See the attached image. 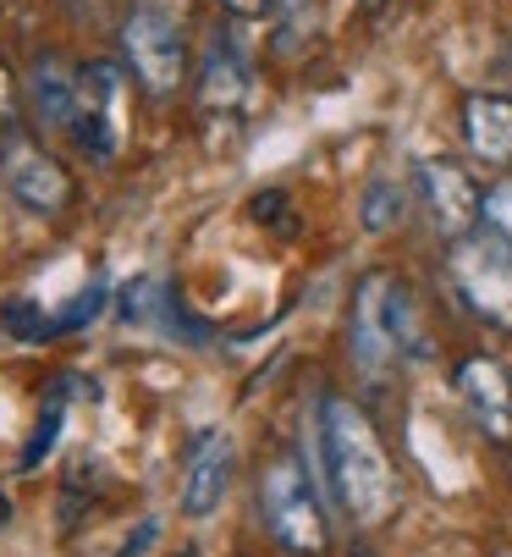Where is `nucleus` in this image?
<instances>
[{"label": "nucleus", "mask_w": 512, "mask_h": 557, "mask_svg": "<svg viewBox=\"0 0 512 557\" xmlns=\"http://www.w3.org/2000/svg\"><path fill=\"white\" fill-rule=\"evenodd\" d=\"M12 133V72H7V61H0V138Z\"/></svg>", "instance_id": "aec40b11"}, {"label": "nucleus", "mask_w": 512, "mask_h": 557, "mask_svg": "<svg viewBox=\"0 0 512 557\" xmlns=\"http://www.w3.org/2000/svg\"><path fill=\"white\" fill-rule=\"evenodd\" d=\"M419 199H424V210H430V221H436V232L441 237H469V232H479V188L469 183V172L463 166H452V161H419Z\"/></svg>", "instance_id": "9d476101"}, {"label": "nucleus", "mask_w": 512, "mask_h": 557, "mask_svg": "<svg viewBox=\"0 0 512 557\" xmlns=\"http://www.w3.org/2000/svg\"><path fill=\"white\" fill-rule=\"evenodd\" d=\"M402 210H408V194L391 183V177H375L370 188H364V205H359V221H364V232H391L397 221H402Z\"/></svg>", "instance_id": "4468645a"}, {"label": "nucleus", "mask_w": 512, "mask_h": 557, "mask_svg": "<svg viewBox=\"0 0 512 557\" xmlns=\"http://www.w3.org/2000/svg\"><path fill=\"white\" fill-rule=\"evenodd\" d=\"M122 55L133 66V77L149 95H171L188 72V39H183V17H160V12H127L122 23Z\"/></svg>", "instance_id": "39448f33"}, {"label": "nucleus", "mask_w": 512, "mask_h": 557, "mask_svg": "<svg viewBox=\"0 0 512 557\" xmlns=\"http://www.w3.org/2000/svg\"><path fill=\"white\" fill-rule=\"evenodd\" d=\"M61 425H66V397H61V381L50 386V409L39 414V425H34V442H28V453H23V469H39L50 453H55V442H61Z\"/></svg>", "instance_id": "2eb2a0df"}, {"label": "nucleus", "mask_w": 512, "mask_h": 557, "mask_svg": "<svg viewBox=\"0 0 512 557\" xmlns=\"http://www.w3.org/2000/svg\"><path fill=\"white\" fill-rule=\"evenodd\" d=\"M507 469H512V453H507Z\"/></svg>", "instance_id": "b1692460"}, {"label": "nucleus", "mask_w": 512, "mask_h": 557, "mask_svg": "<svg viewBox=\"0 0 512 557\" xmlns=\"http://www.w3.org/2000/svg\"><path fill=\"white\" fill-rule=\"evenodd\" d=\"M232 469H237V447L226 431H199L183 453V513L188 519H210L226 492H232Z\"/></svg>", "instance_id": "1a4fd4ad"}, {"label": "nucleus", "mask_w": 512, "mask_h": 557, "mask_svg": "<svg viewBox=\"0 0 512 557\" xmlns=\"http://www.w3.org/2000/svg\"><path fill=\"white\" fill-rule=\"evenodd\" d=\"M12 513H17V508H12V497H7V492H0V530H7V524H12Z\"/></svg>", "instance_id": "5701e85b"}, {"label": "nucleus", "mask_w": 512, "mask_h": 557, "mask_svg": "<svg viewBox=\"0 0 512 557\" xmlns=\"http://www.w3.org/2000/svg\"><path fill=\"white\" fill-rule=\"evenodd\" d=\"M447 276H452V287L469 304L474 321L512 332V237H501L490 226L458 237L447 255Z\"/></svg>", "instance_id": "7ed1b4c3"}, {"label": "nucleus", "mask_w": 512, "mask_h": 557, "mask_svg": "<svg viewBox=\"0 0 512 557\" xmlns=\"http://www.w3.org/2000/svg\"><path fill=\"white\" fill-rule=\"evenodd\" d=\"M28 106H34V122L39 127H66L72 133V116H77V66L66 55H39L28 66Z\"/></svg>", "instance_id": "9b49d317"}, {"label": "nucleus", "mask_w": 512, "mask_h": 557, "mask_svg": "<svg viewBox=\"0 0 512 557\" xmlns=\"http://www.w3.org/2000/svg\"><path fill=\"white\" fill-rule=\"evenodd\" d=\"M100 309H105V282H95L89 293H77V298H72V309H61V314H55V332H72V326H83V321H95Z\"/></svg>", "instance_id": "6ab92c4d"}, {"label": "nucleus", "mask_w": 512, "mask_h": 557, "mask_svg": "<svg viewBox=\"0 0 512 557\" xmlns=\"http://www.w3.org/2000/svg\"><path fill=\"white\" fill-rule=\"evenodd\" d=\"M463 138L485 166H512V100L507 95H469L463 100Z\"/></svg>", "instance_id": "ddd939ff"}, {"label": "nucleus", "mask_w": 512, "mask_h": 557, "mask_svg": "<svg viewBox=\"0 0 512 557\" xmlns=\"http://www.w3.org/2000/svg\"><path fill=\"white\" fill-rule=\"evenodd\" d=\"M479 221H485L490 232L512 237V177H507V183H496V188L479 199Z\"/></svg>", "instance_id": "a211bd4d"}, {"label": "nucleus", "mask_w": 512, "mask_h": 557, "mask_svg": "<svg viewBox=\"0 0 512 557\" xmlns=\"http://www.w3.org/2000/svg\"><path fill=\"white\" fill-rule=\"evenodd\" d=\"M248 95H253L248 61L232 45L215 39L210 55H204V66H199V106H204V116H237L248 106Z\"/></svg>", "instance_id": "f8f14e48"}, {"label": "nucleus", "mask_w": 512, "mask_h": 557, "mask_svg": "<svg viewBox=\"0 0 512 557\" xmlns=\"http://www.w3.org/2000/svg\"><path fill=\"white\" fill-rule=\"evenodd\" d=\"M0 326H7L12 337H45V332H55V321L34 314V304H28V298H12V304H7V314H0Z\"/></svg>", "instance_id": "f3484780"}, {"label": "nucleus", "mask_w": 512, "mask_h": 557, "mask_svg": "<svg viewBox=\"0 0 512 557\" xmlns=\"http://www.w3.org/2000/svg\"><path fill=\"white\" fill-rule=\"evenodd\" d=\"M122 100H127V84H122V66L111 61H89L77 66V116H72V138L89 161H111L122 149Z\"/></svg>", "instance_id": "0eeeda50"}, {"label": "nucleus", "mask_w": 512, "mask_h": 557, "mask_svg": "<svg viewBox=\"0 0 512 557\" xmlns=\"http://www.w3.org/2000/svg\"><path fill=\"white\" fill-rule=\"evenodd\" d=\"M0 183H7V194L23 210H34L45 221L66 215V205H72L66 166L55 161V154H45L28 133H7V138H0Z\"/></svg>", "instance_id": "423d86ee"}, {"label": "nucleus", "mask_w": 512, "mask_h": 557, "mask_svg": "<svg viewBox=\"0 0 512 557\" xmlns=\"http://www.w3.org/2000/svg\"><path fill=\"white\" fill-rule=\"evenodd\" d=\"M271 17H276V34L287 45H303L320 23V0H271Z\"/></svg>", "instance_id": "dca6fc26"}, {"label": "nucleus", "mask_w": 512, "mask_h": 557, "mask_svg": "<svg viewBox=\"0 0 512 557\" xmlns=\"http://www.w3.org/2000/svg\"><path fill=\"white\" fill-rule=\"evenodd\" d=\"M348 354H353L364 381H380L402 354H424L419 326H413V293L391 271H370L359 282L353 321H348Z\"/></svg>", "instance_id": "f03ea898"}, {"label": "nucleus", "mask_w": 512, "mask_h": 557, "mask_svg": "<svg viewBox=\"0 0 512 557\" xmlns=\"http://www.w3.org/2000/svg\"><path fill=\"white\" fill-rule=\"evenodd\" d=\"M320 463H325V486L341 503L353 524H386L397 508V469L370 425V414L348 397H325L320 404Z\"/></svg>", "instance_id": "f257e3e1"}, {"label": "nucleus", "mask_w": 512, "mask_h": 557, "mask_svg": "<svg viewBox=\"0 0 512 557\" xmlns=\"http://www.w3.org/2000/svg\"><path fill=\"white\" fill-rule=\"evenodd\" d=\"M133 12H160V17H183V0H138Z\"/></svg>", "instance_id": "4be33fe9"}, {"label": "nucleus", "mask_w": 512, "mask_h": 557, "mask_svg": "<svg viewBox=\"0 0 512 557\" xmlns=\"http://www.w3.org/2000/svg\"><path fill=\"white\" fill-rule=\"evenodd\" d=\"M260 513H265V530L276 546L298 552V557H320L330 546V524H325V508L309 486V474L292 463V458H276L265 474H260Z\"/></svg>", "instance_id": "20e7f679"}, {"label": "nucleus", "mask_w": 512, "mask_h": 557, "mask_svg": "<svg viewBox=\"0 0 512 557\" xmlns=\"http://www.w3.org/2000/svg\"><path fill=\"white\" fill-rule=\"evenodd\" d=\"M458 397H463V409H469V420L479 425L485 442L512 447V375H507L501 359L469 354L458 364Z\"/></svg>", "instance_id": "6e6552de"}, {"label": "nucleus", "mask_w": 512, "mask_h": 557, "mask_svg": "<svg viewBox=\"0 0 512 557\" xmlns=\"http://www.w3.org/2000/svg\"><path fill=\"white\" fill-rule=\"evenodd\" d=\"M221 7H226L232 17H260V12L271 7V0H221Z\"/></svg>", "instance_id": "412c9836"}]
</instances>
